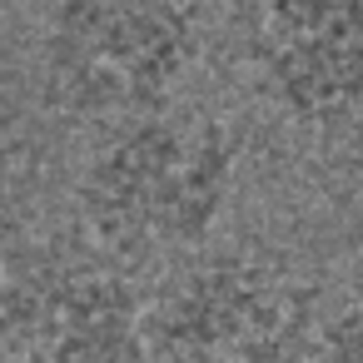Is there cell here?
<instances>
[{
    "instance_id": "cell-1",
    "label": "cell",
    "mask_w": 363,
    "mask_h": 363,
    "mask_svg": "<svg viewBox=\"0 0 363 363\" xmlns=\"http://www.w3.org/2000/svg\"><path fill=\"white\" fill-rule=\"evenodd\" d=\"M239 164L244 135L219 115L155 110L125 120L80 169V229L125 264L194 254L219 229Z\"/></svg>"
},
{
    "instance_id": "cell-2",
    "label": "cell",
    "mask_w": 363,
    "mask_h": 363,
    "mask_svg": "<svg viewBox=\"0 0 363 363\" xmlns=\"http://www.w3.org/2000/svg\"><path fill=\"white\" fill-rule=\"evenodd\" d=\"M45 100L85 125H125L169 110L199 60L189 0H45Z\"/></svg>"
},
{
    "instance_id": "cell-3",
    "label": "cell",
    "mask_w": 363,
    "mask_h": 363,
    "mask_svg": "<svg viewBox=\"0 0 363 363\" xmlns=\"http://www.w3.org/2000/svg\"><path fill=\"white\" fill-rule=\"evenodd\" d=\"M313 289L259 254H204L145 308L150 363H294L313 328Z\"/></svg>"
},
{
    "instance_id": "cell-4",
    "label": "cell",
    "mask_w": 363,
    "mask_h": 363,
    "mask_svg": "<svg viewBox=\"0 0 363 363\" xmlns=\"http://www.w3.org/2000/svg\"><path fill=\"white\" fill-rule=\"evenodd\" d=\"M130 264L85 239H50L11 259L6 363H150Z\"/></svg>"
},
{
    "instance_id": "cell-5",
    "label": "cell",
    "mask_w": 363,
    "mask_h": 363,
    "mask_svg": "<svg viewBox=\"0 0 363 363\" xmlns=\"http://www.w3.org/2000/svg\"><path fill=\"white\" fill-rule=\"evenodd\" d=\"M254 80L269 110L298 130L363 120V0H264L254 21Z\"/></svg>"
},
{
    "instance_id": "cell-6",
    "label": "cell",
    "mask_w": 363,
    "mask_h": 363,
    "mask_svg": "<svg viewBox=\"0 0 363 363\" xmlns=\"http://www.w3.org/2000/svg\"><path fill=\"white\" fill-rule=\"evenodd\" d=\"M294 363H363V308H338L328 318L318 313Z\"/></svg>"
}]
</instances>
